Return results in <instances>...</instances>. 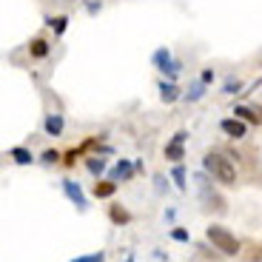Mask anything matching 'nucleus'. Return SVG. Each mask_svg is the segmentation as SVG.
I'll list each match as a JSON object with an SVG mask.
<instances>
[{"label":"nucleus","mask_w":262,"mask_h":262,"mask_svg":"<svg viewBox=\"0 0 262 262\" xmlns=\"http://www.w3.org/2000/svg\"><path fill=\"white\" fill-rule=\"evenodd\" d=\"M205 236H208V243L214 245L216 251H223L225 256H236V254H239V239H236L228 228H223V225H208Z\"/></svg>","instance_id":"obj_2"},{"label":"nucleus","mask_w":262,"mask_h":262,"mask_svg":"<svg viewBox=\"0 0 262 262\" xmlns=\"http://www.w3.org/2000/svg\"><path fill=\"white\" fill-rule=\"evenodd\" d=\"M57 160H60V151H54V148L43 151V163H57Z\"/></svg>","instance_id":"obj_20"},{"label":"nucleus","mask_w":262,"mask_h":262,"mask_svg":"<svg viewBox=\"0 0 262 262\" xmlns=\"http://www.w3.org/2000/svg\"><path fill=\"white\" fill-rule=\"evenodd\" d=\"M128 262H131V259H128Z\"/></svg>","instance_id":"obj_24"},{"label":"nucleus","mask_w":262,"mask_h":262,"mask_svg":"<svg viewBox=\"0 0 262 262\" xmlns=\"http://www.w3.org/2000/svg\"><path fill=\"white\" fill-rule=\"evenodd\" d=\"M72 262H105V256L103 254H92V256H77V259H72Z\"/></svg>","instance_id":"obj_21"},{"label":"nucleus","mask_w":262,"mask_h":262,"mask_svg":"<svg viewBox=\"0 0 262 262\" xmlns=\"http://www.w3.org/2000/svg\"><path fill=\"white\" fill-rule=\"evenodd\" d=\"M180 97V89H177V83H174V80H168V83H160V100H163V103H174V100Z\"/></svg>","instance_id":"obj_10"},{"label":"nucleus","mask_w":262,"mask_h":262,"mask_svg":"<svg viewBox=\"0 0 262 262\" xmlns=\"http://www.w3.org/2000/svg\"><path fill=\"white\" fill-rule=\"evenodd\" d=\"M234 117L245 120V123H262V108H251V105H236Z\"/></svg>","instance_id":"obj_7"},{"label":"nucleus","mask_w":262,"mask_h":262,"mask_svg":"<svg viewBox=\"0 0 262 262\" xmlns=\"http://www.w3.org/2000/svg\"><path fill=\"white\" fill-rule=\"evenodd\" d=\"M220 128H223V134H228V137H234V140H239V137H245V120H239V117H225L223 123H220Z\"/></svg>","instance_id":"obj_5"},{"label":"nucleus","mask_w":262,"mask_h":262,"mask_svg":"<svg viewBox=\"0 0 262 262\" xmlns=\"http://www.w3.org/2000/svg\"><path fill=\"white\" fill-rule=\"evenodd\" d=\"M205 85L208 83H203V80H200V83H191V89L185 92V100H188V103H196V100L205 94Z\"/></svg>","instance_id":"obj_12"},{"label":"nucleus","mask_w":262,"mask_h":262,"mask_svg":"<svg viewBox=\"0 0 262 262\" xmlns=\"http://www.w3.org/2000/svg\"><path fill=\"white\" fill-rule=\"evenodd\" d=\"M85 168L92 171V174H103V171H105V160L103 157H89V160H85Z\"/></svg>","instance_id":"obj_16"},{"label":"nucleus","mask_w":262,"mask_h":262,"mask_svg":"<svg viewBox=\"0 0 262 262\" xmlns=\"http://www.w3.org/2000/svg\"><path fill=\"white\" fill-rule=\"evenodd\" d=\"M131 177V163H125V160H120L117 168H114V180H125Z\"/></svg>","instance_id":"obj_17"},{"label":"nucleus","mask_w":262,"mask_h":262,"mask_svg":"<svg viewBox=\"0 0 262 262\" xmlns=\"http://www.w3.org/2000/svg\"><path fill=\"white\" fill-rule=\"evenodd\" d=\"M185 137H188L185 131H177V134H174V140H171V143L165 145V157H168V160H174V163H180V160L185 157V151H183Z\"/></svg>","instance_id":"obj_4"},{"label":"nucleus","mask_w":262,"mask_h":262,"mask_svg":"<svg viewBox=\"0 0 262 262\" xmlns=\"http://www.w3.org/2000/svg\"><path fill=\"white\" fill-rule=\"evenodd\" d=\"M174 239H177V243H185V239H188V231L177 228V231H174Z\"/></svg>","instance_id":"obj_22"},{"label":"nucleus","mask_w":262,"mask_h":262,"mask_svg":"<svg viewBox=\"0 0 262 262\" xmlns=\"http://www.w3.org/2000/svg\"><path fill=\"white\" fill-rule=\"evenodd\" d=\"M114 191H117V183H108V180H100V183L94 185V196H100V200L114 196Z\"/></svg>","instance_id":"obj_11"},{"label":"nucleus","mask_w":262,"mask_h":262,"mask_svg":"<svg viewBox=\"0 0 262 262\" xmlns=\"http://www.w3.org/2000/svg\"><path fill=\"white\" fill-rule=\"evenodd\" d=\"M49 52H52V46H49V40H43V37H32V43H29V54H32L34 60L49 57Z\"/></svg>","instance_id":"obj_8"},{"label":"nucleus","mask_w":262,"mask_h":262,"mask_svg":"<svg viewBox=\"0 0 262 262\" xmlns=\"http://www.w3.org/2000/svg\"><path fill=\"white\" fill-rule=\"evenodd\" d=\"M63 191L77 208H85V196H83V191H80V185L74 183V180H63Z\"/></svg>","instance_id":"obj_6"},{"label":"nucleus","mask_w":262,"mask_h":262,"mask_svg":"<svg viewBox=\"0 0 262 262\" xmlns=\"http://www.w3.org/2000/svg\"><path fill=\"white\" fill-rule=\"evenodd\" d=\"M174 183H177V188H185V168L183 165L174 168Z\"/></svg>","instance_id":"obj_19"},{"label":"nucleus","mask_w":262,"mask_h":262,"mask_svg":"<svg viewBox=\"0 0 262 262\" xmlns=\"http://www.w3.org/2000/svg\"><path fill=\"white\" fill-rule=\"evenodd\" d=\"M46 26H52L54 34H63L66 26H69V17H66V14H57V17H46Z\"/></svg>","instance_id":"obj_13"},{"label":"nucleus","mask_w":262,"mask_h":262,"mask_svg":"<svg viewBox=\"0 0 262 262\" xmlns=\"http://www.w3.org/2000/svg\"><path fill=\"white\" fill-rule=\"evenodd\" d=\"M63 114H49L46 123H43V128H46L49 137H60V131H63Z\"/></svg>","instance_id":"obj_9"},{"label":"nucleus","mask_w":262,"mask_h":262,"mask_svg":"<svg viewBox=\"0 0 262 262\" xmlns=\"http://www.w3.org/2000/svg\"><path fill=\"white\" fill-rule=\"evenodd\" d=\"M239 89H243V83L234 77H228V83L223 85V94H239Z\"/></svg>","instance_id":"obj_18"},{"label":"nucleus","mask_w":262,"mask_h":262,"mask_svg":"<svg viewBox=\"0 0 262 262\" xmlns=\"http://www.w3.org/2000/svg\"><path fill=\"white\" fill-rule=\"evenodd\" d=\"M9 157H14V163H20V165H29L32 163V151H26V148H12L9 151Z\"/></svg>","instance_id":"obj_14"},{"label":"nucleus","mask_w":262,"mask_h":262,"mask_svg":"<svg viewBox=\"0 0 262 262\" xmlns=\"http://www.w3.org/2000/svg\"><path fill=\"white\" fill-rule=\"evenodd\" d=\"M203 168L208 171L216 183H223V185H234V183H236V168H234V163H231L228 157H223V154H214V151H211V154H205Z\"/></svg>","instance_id":"obj_1"},{"label":"nucleus","mask_w":262,"mask_h":262,"mask_svg":"<svg viewBox=\"0 0 262 262\" xmlns=\"http://www.w3.org/2000/svg\"><path fill=\"white\" fill-rule=\"evenodd\" d=\"M151 60H154V66H157V69H160V72H163L168 80H177V74H180V63L174 60V54H171L168 49H157Z\"/></svg>","instance_id":"obj_3"},{"label":"nucleus","mask_w":262,"mask_h":262,"mask_svg":"<svg viewBox=\"0 0 262 262\" xmlns=\"http://www.w3.org/2000/svg\"><path fill=\"white\" fill-rule=\"evenodd\" d=\"M108 214H112V223H117V225H125L131 220L128 216V211L125 208H120V205H112V211H108Z\"/></svg>","instance_id":"obj_15"},{"label":"nucleus","mask_w":262,"mask_h":262,"mask_svg":"<svg viewBox=\"0 0 262 262\" xmlns=\"http://www.w3.org/2000/svg\"><path fill=\"white\" fill-rule=\"evenodd\" d=\"M200 80H203V83H211V80H214V72H211V69H205L203 77H200Z\"/></svg>","instance_id":"obj_23"}]
</instances>
